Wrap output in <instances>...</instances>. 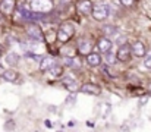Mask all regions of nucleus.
<instances>
[{"mask_svg":"<svg viewBox=\"0 0 151 132\" xmlns=\"http://www.w3.org/2000/svg\"><path fill=\"white\" fill-rule=\"evenodd\" d=\"M29 9L35 13H49L53 9V1L51 0H31Z\"/></svg>","mask_w":151,"mask_h":132,"instance_id":"nucleus-1","label":"nucleus"},{"mask_svg":"<svg viewBox=\"0 0 151 132\" xmlns=\"http://www.w3.org/2000/svg\"><path fill=\"white\" fill-rule=\"evenodd\" d=\"M73 34H75L73 25L72 24H63V25H60V28L57 31V38H59V41L66 43L73 37Z\"/></svg>","mask_w":151,"mask_h":132,"instance_id":"nucleus-2","label":"nucleus"},{"mask_svg":"<svg viewBox=\"0 0 151 132\" xmlns=\"http://www.w3.org/2000/svg\"><path fill=\"white\" fill-rule=\"evenodd\" d=\"M93 16H94V19H97V21H103V19H106L107 16H109V7L106 6V4H96V6H93Z\"/></svg>","mask_w":151,"mask_h":132,"instance_id":"nucleus-3","label":"nucleus"},{"mask_svg":"<svg viewBox=\"0 0 151 132\" xmlns=\"http://www.w3.org/2000/svg\"><path fill=\"white\" fill-rule=\"evenodd\" d=\"M129 57H131V47L128 44H122L116 53V59L120 62H128Z\"/></svg>","mask_w":151,"mask_h":132,"instance_id":"nucleus-4","label":"nucleus"},{"mask_svg":"<svg viewBox=\"0 0 151 132\" xmlns=\"http://www.w3.org/2000/svg\"><path fill=\"white\" fill-rule=\"evenodd\" d=\"M131 54H134L135 57H144L145 56V47L141 41H135L131 45Z\"/></svg>","mask_w":151,"mask_h":132,"instance_id":"nucleus-5","label":"nucleus"},{"mask_svg":"<svg viewBox=\"0 0 151 132\" xmlns=\"http://www.w3.org/2000/svg\"><path fill=\"white\" fill-rule=\"evenodd\" d=\"M78 48H79V53H82V54H88V53H91L93 41H91L90 38L84 37V38L79 41V44H78Z\"/></svg>","mask_w":151,"mask_h":132,"instance_id":"nucleus-6","label":"nucleus"},{"mask_svg":"<svg viewBox=\"0 0 151 132\" xmlns=\"http://www.w3.org/2000/svg\"><path fill=\"white\" fill-rule=\"evenodd\" d=\"M15 9V0H1L0 3V12L4 15H10Z\"/></svg>","mask_w":151,"mask_h":132,"instance_id":"nucleus-7","label":"nucleus"},{"mask_svg":"<svg viewBox=\"0 0 151 132\" xmlns=\"http://www.w3.org/2000/svg\"><path fill=\"white\" fill-rule=\"evenodd\" d=\"M78 10L84 15H90L93 12V3L90 0H81L78 3Z\"/></svg>","mask_w":151,"mask_h":132,"instance_id":"nucleus-8","label":"nucleus"},{"mask_svg":"<svg viewBox=\"0 0 151 132\" xmlns=\"http://www.w3.org/2000/svg\"><path fill=\"white\" fill-rule=\"evenodd\" d=\"M81 91L85 92V94H91V95H99L101 92L100 87L96 85V84H84V85L81 87Z\"/></svg>","mask_w":151,"mask_h":132,"instance_id":"nucleus-9","label":"nucleus"},{"mask_svg":"<svg viewBox=\"0 0 151 132\" xmlns=\"http://www.w3.org/2000/svg\"><path fill=\"white\" fill-rule=\"evenodd\" d=\"M28 35L32 40H41L43 38V32H41L40 27H37V25H29L28 27Z\"/></svg>","mask_w":151,"mask_h":132,"instance_id":"nucleus-10","label":"nucleus"},{"mask_svg":"<svg viewBox=\"0 0 151 132\" xmlns=\"http://www.w3.org/2000/svg\"><path fill=\"white\" fill-rule=\"evenodd\" d=\"M54 65H56V60H54L53 57H44V59L41 60V63H40V69H41L43 72H49Z\"/></svg>","mask_w":151,"mask_h":132,"instance_id":"nucleus-11","label":"nucleus"},{"mask_svg":"<svg viewBox=\"0 0 151 132\" xmlns=\"http://www.w3.org/2000/svg\"><path fill=\"white\" fill-rule=\"evenodd\" d=\"M1 76H3L6 81H9V82H16L18 78H19V74H18L16 71H13V69H7V71L3 72Z\"/></svg>","mask_w":151,"mask_h":132,"instance_id":"nucleus-12","label":"nucleus"},{"mask_svg":"<svg viewBox=\"0 0 151 132\" xmlns=\"http://www.w3.org/2000/svg\"><path fill=\"white\" fill-rule=\"evenodd\" d=\"M87 62H88L90 66H99L101 63L100 54H97V53H88L87 54Z\"/></svg>","mask_w":151,"mask_h":132,"instance_id":"nucleus-13","label":"nucleus"},{"mask_svg":"<svg viewBox=\"0 0 151 132\" xmlns=\"http://www.w3.org/2000/svg\"><path fill=\"white\" fill-rule=\"evenodd\" d=\"M97 45H99L100 51H103V53H107V51H109V50L111 48V41H110L109 38L103 37V38H100V40H99Z\"/></svg>","mask_w":151,"mask_h":132,"instance_id":"nucleus-14","label":"nucleus"},{"mask_svg":"<svg viewBox=\"0 0 151 132\" xmlns=\"http://www.w3.org/2000/svg\"><path fill=\"white\" fill-rule=\"evenodd\" d=\"M18 54H15V53H9V54H6V57H4V60H6V63L9 65V66H13V65H16L18 63Z\"/></svg>","mask_w":151,"mask_h":132,"instance_id":"nucleus-15","label":"nucleus"},{"mask_svg":"<svg viewBox=\"0 0 151 132\" xmlns=\"http://www.w3.org/2000/svg\"><path fill=\"white\" fill-rule=\"evenodd\" d=\"M50 72L53 75H56V76H59V75H62V72H63V69H62V66H57V65H54L53 68L50 69Z\"/></svg>","mask_w":151,"mask_h":132,"instance_id":"nucleus-16","label":"nucleus"},{"mask_svg":"<svg viewBox=\"0 0 151 132\" xmlns=\"http://www.w3.org/2000/svg\"><path fill=\"white\" fill-rule=\"evenodd\" d=\"M144 63H145V66H147L148 69H151V53H148V54L145 56V62H144Z\"/></svg>","mask_w":151,"mask_h":132,"instance_id":"nucleus-17","label":"nucleus"},{"mask_svg":"<svg viewBox=\"0 0 151 132\" xmlns=\"http://www.w3.org/2000/svg\"><path fill=\"white\" fill-rule=\"evenodd\" d=\"M104 31H106V34H114L116 32V28H113V27H104Z\"/></svg>","mask_w":151,"mask_h":132,"instance_id":"nucleus-18","label":"nucleus"},{"mask_svg":"<svg viewBox=\"0 0 151 132\" xmlns=\"http://www.w3.org/2000/svg\"><path fill=\"white\" fill-rule=\"evenodd\" d=\"M106 59L111 63V62H114V56H113V53H110V50L107 51V54H106Z\"/></svg>","mask_w":151,"mask_h":132,"instance_id":"nucleus-19","label":"nucleus"},{"mask_svg":"<svg viewBox=\"0 0 151 132\" xmlns=\"http://www.w3.org/2000/svg\"><path fill=\"white\" fill-rule=\"evenodd\" d=\"M120 3L128 7V6H132V4H134V0H120Z\"/></svg>","mask_w":151,"mask_h":132,"instance_id":"nucleus-20","label":"nucleus"},{"mask_svg":"<svg viewBox=\"0 0 151 132\" xmlns=\"http://www.w3.org/2000/svg\"><path fill=\"white\" fill-rule=\"evenodd\" d=\"M148 89H150V92H151V84H150V88H148Z\"/></svg>","mask_w":151,"mask_h":132,"instance_id":"nucleus-21","label":"nucleus"},{"mask_svg":"<svg viewBox=\"0 0 151 132\" xmlns=\"http://www.w3.org/2000/svg\"><path fill=\"white\" fill-rule=\"evenodd\" d=\"M0 53H1V45H0Z\"/></svg>","mask_w":151,"mask_h":132,"instance_id":"nucleus-22","label":"nucleus"}]
</instances>
